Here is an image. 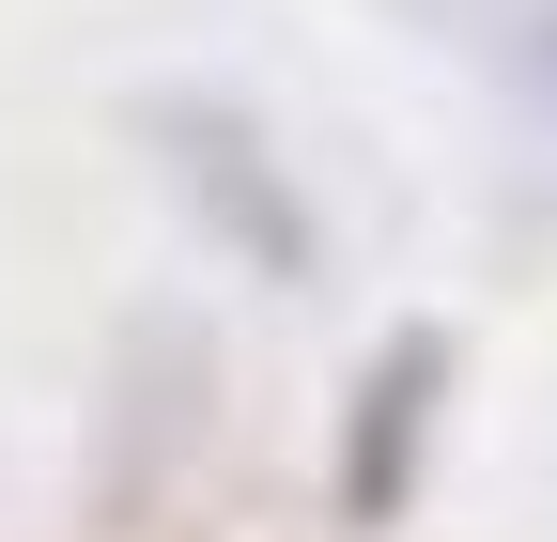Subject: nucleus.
<instances>
[{"label":"nucleus","mask_w":557,"mask_h":542,"mask_svg":"<svg viewBox=\"0 0 557 542\" xmlns=\"http://www.w3.org/2000/svg\"><path fill=\"white\" fill-rule=\"evenodd\" d=\"M434 419H449V325H387L357 403H341V527H403L418 512Z\"/></svg>","instance_id":"1"},{"label":"nucleus","mask_w":557,"mask_h":542,"mask_svg":"<svg viewBox=\"0 0 557 542\" xmlns=\"http://www.w3.org/2000/svg\"><path fill=\"white\" fill-rule=\"evenodd\" d=\"M171 140H186V186L218 171V201L248 218V248H263V263H310V218H295V201L263 186V140H248L233 109H171Z\"/></svg>","instance_id":"2"}]
</instances>
